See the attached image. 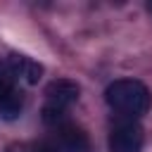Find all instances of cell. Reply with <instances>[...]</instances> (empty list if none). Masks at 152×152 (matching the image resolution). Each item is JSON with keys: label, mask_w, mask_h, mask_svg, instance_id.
Instances as JSON below:
<instances>
[{"label": "cell", "mask_w": 152, "mask_h": 152, "mask_svg": "<svg viewBox=\"0 0 152 152\" xmlns=\"http://www.w3.org/2000/svg\"><path fill=\"white\" fill-rule=\"evenodd\" d=\"M104 100L112 109L128 114V116H140L152 104V95H150L147 86L135 78H119V81L109 83L104 90Z\"/></svg>", "instance_id": "cell-1"}, {"label": "cell", "mask_w": 152, "mask_h": 152, "mask_svg": "<svg viewBox=\"0 0 152 152\" xmlns=\"http://www.w3.org/2000/svg\"><path fill=\"white\" fill-rule=\"evenodd\" d=\"M78 100V86L69 78H55L45 88V107H43V121L45 124H59L64 119V112Z\"/></svg>", "instance_id": "cell-2"}, {"label": "cell", "mask_w": 152, "mask_h": 152, "mask_svg": "<svg viewBox=\"0 0 152 152\" xmlns=\"http://www.w3.org/2000/svg\"><path fill=\"white\" fill-rule=\"evenodd\" d=\"M0 112L5 119H14L21 112V95L17 93V76L7 62H0Z\"/></svg>", "instance_id": "cell-3"}, {"label": "cell", "mask_w": 152, "mask_h": 152, "mask_svg": "<svg viewBox=\"0 0 152 152\" xmlns=\"http://www.w3.org/2000/svg\"><path fill=\"white\" fill-rule=\"evenodd\" d=\"M145 142L142 128L138 124H119L109 133V152H140Z\"/></svg>", "instance_id": "cell-4"}, {"label": "cell", "mask_w": 152, "mask_h": 152, "mask_svg": "<svg viewBox=\"0 0 152 152\" xmlns=\"http://www.w3.org/2000/svg\"><path fill=\"white\" fill-rule=\"evenodd\" d=\"M7 64H10V69L14 71V76L21 78V81L28 83V86L38 83V78H40V74H43V66H40L38 62L24 57V55H10Z\"/></svg>", "instance_id": "cell-5"}, {"label": "cell", "mask_w": 152, "mask_h": 152, "mask_svg": "<svg viewBox=\"0 0 152 152\" xmlns=\"http://www.w3.org/2000/svg\"><path fill=\"white\" fill-rule=\"evenodd\" d=\"M59 145L66 152H88V135L83 133V128L74 126V124H64L59 126Z\"/></svg>", "instance_id": "cell-6"}]
</instances>
